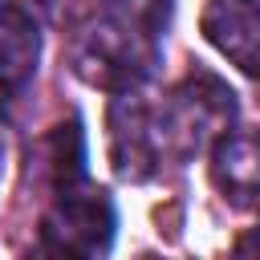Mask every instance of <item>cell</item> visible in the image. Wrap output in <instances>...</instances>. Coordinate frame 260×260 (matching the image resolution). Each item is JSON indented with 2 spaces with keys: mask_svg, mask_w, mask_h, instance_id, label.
<instances>
[{
  "mask_svg": "<svg viewBox=\"0 0 260 260\" xmlns=\"http://www.w3.org/2000/svg\"><path fill=\"white\" fill-rule=\"evenodd\" d=\"M171 0H122V8L89 20L73 41V69L102 89H134L158 61Z\"/></svg>",
  "mask_w": 260,
  "mask_h": 260,
  "instance_id": "1",
  "label": "cell"
},
{
  "mask_svg": "<svg viewBox=\"0 0 260 260\" xmlns=\"http://www.w3.org/2000/svg\"><path fill=\"white\" fill-rule=\"evenodd\" d=\"M236 118V93L215 77V73H191L183 77L162 106H154V126H158V150L162 158H187L215 142Z\"/></svg>",
  "mask_w": 260,
  "mask_h": 260,
  "instance_id": "2",
  "label": "cell"
},
{
  "mask_svg": "<svg viewBox=\"0 0 260 260\" xmlns=\"http://www.w3.org/2000/svg\"><path fill=\"white\" fill-rule=\"evenodd\" d=\"M114 240V203L102 187H85L81 179L57 187L53 207L41 219V248L57 256H102Z\"/></svg>",
  "mask_w": 260,
  "mask_h": 260,
  "instance_id": "3",
  "label": "cell"
},
{
  "mask_svg": "<svg viewBox=\"0 0 260 260\" xmlns=\"http://www.w3.org/2000/svg\"><path fill=\"white\" fill-rule=\"evenodd\" d=\"M110 162L130 183H146L162 162L154 106L134 89H118V98L110 102Z\"/></svg>",
  "mask_w": 260,
  "mask_h": 260,
  "instance_id": "4",
  "label": "cell"
},
{
  "mask_svg": "<svg viewBox=\"0 0 260 260\" xmlns=\"http://www.w3.org/2000/svg\"><path fill=\"white\" fill-rule=\"evenodd\" d=\"M37 0H0V85L20 89L41 61V16Z\"/></svg>",
  "mask_w": 260,
  "mask_h": 260,
  "instance_id": "5",
  "label": "cell"
},
{
  "mask_svg": "<svg viewBox=\"0 0 260 260\" xmlns=\"http://www.w3.org/2000/svg\"><path fill=\"white\" fill-rule=\"evenodd\" d=\"M203 37L244 73H256V0H211L203 8Z\"/></svg>",
  "mask_w": 260,
  "mask_h": 260,
  "instance_id": "6",
  "label": "cell"
},
{
  "mask_svg": "<svg viewBox=\"0 0 260 260\" xmlns=\"http://www.w3.org/2000/svg\"><path fill=\"white\" fill-rule=\"evenodd\" d=\"M211 183L232 207L256 203V138L252 130H223L211 142Z\"/></svg>",
  "mask_w": 260,
  "mask_h": 260,
  "instance_id": "7",
  "label": "cell"
},
{
  "mask_svg": "<svg viewBox=\"0 0 260 260\" xmlns=\"http://www.w3.org/2000/svg\"><path fill=\"white\" fill-rule=\"evenodd\" d=\"M49 150H53V183L57 187H69L81 179V126L69 122V126H57V134L49 138Z\"/></svg>",
  "mask_w": 260,
  "mask_h": 260,
  "instance_id": "8",
  "label": "cell"
}]
</instances>
